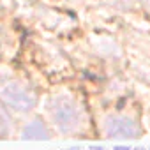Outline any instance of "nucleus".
I'll use <instances>...</instances> for the list:
<instances>
[{
	"label": "nucleus",
	"instance_id": "obj_1",
	"mask_svg": "<svg viewBox=\"0 0 150 150\" xmlns=\"http://www.w3.org/2000/svg\"><path fill=\"white\" fill-rule=\"evenodd\" d=\"M48 111H50L53 124L57 125V129L60 132L71 134L74 131H78L83 124V111L76 104V101L71 97H65V96L55 97L51 101Z\"/></svg>",
	"mask_w": 150,
	"mask_h": 150
},
{
	"label": "nucleus",
	"instance_id": "obj_2",
	"mask_svg": "<svg viewBox=\"0 0 150 150\" xmlns=\"http://www.w3.org/2000/svg\"><path fill=\"white\" fill-rule=\"evenodd\" d=\"M0 101L7 108L14 110L18 113H28L37 104L35 94L14 80H2L0 81Z\"/></svg>",
	"mask_w": 150,
	"mask_h": 150
},
{
	"label": "nucleus",
	"instance_id": "obj_3",
	"mask_svg": "<svg viewBox=\"0 0 150 150\" xmlns=\"http://www.w3.org/2000/svg\"><path fill=\"white\" fill-rule=\"evenodd\" d=\"M104 138H120V139H134L139 138L141 129L136 120L125 115H110L103 124Z\"/></svg>",
	"mask_w": 150,
	"mask_h": 150
},
{
	"label": "nucleus",
	"instance_id": "obj_4",
	"mask_svg": "<svg viewBox=\"0 0 150 150\" xmlns=\"http://www.w3.org/2000/svg\"><path fill=\"white\" fill-rule=\"evenodd\" d=\"M53 132L41 117H35L21 131V139H51Z\"/></svg>",
	"mask_w": 150,
	"mask_h": 150
},
{
	"label": "nucleus",
	"instance_id": "obj_5",
	"mask_svg": "<svg viewBox=\"0 0 150 150\" xmlns=\"http://www.w3.org/2000/svg\"><path fill=\"white\" fill-rule=\"evenodd\" d=\"M11 132V124H9V118L7 115L0 110V138H7Z\"/></svg>",
	"mask_w": 150,
	"mask_h": 150
},
{
	"label": "nucleus",
	"instance_id": "obj_6",
	"mask_svg": "<svg viewBox=\"0 0 150 150\" xmlns=\"http://www.w3.org/2000/svg\"><path fill=\"white\" fill-rule=\"evenodd\" d=\"M113 150H132V146H129V145H115Z\"/></svg>",
	"mask_w": 150,
	"mask_h": 150
},
{
	"label": "nucleus",
	"instance_id": "obj_7",
	"mask_svg": "<svg viewBox=\"0 0 150 150\" xmlns=\"http://www.w3.org/2000/svg\"><path fill=\"white\" fill-rule=\"evenodd\" d=\"M145 7H146V11L150 13V0H145Z\"/></svg>",
	"mask_w": 150,
	"mask_h": 150
},
{
	"label": "nucleus",
	"instance_id": "obj_8",
	"mask_svg": "<svg viewBox=\"0 0 150 150\" xmlns=\"http://www.w3.org/2000/svg\"><path fill=\"white\" fill-rule=\"evenodd\" d=\"M132 150H150V146H148V148H145V146H134Z\"/></svg>",
	"mask_w": 150,
	"mask_h": 150
},
{
	"label": "nucleus",
	"instance_id": "obj_9",
	"mask_svg": "<svg viewBox=\"0 0 150 150\" xmlns=\"http://www.w3.org/2000/svg\"><path fill=\"white\" fill-rule=\"evenodd\" d=\"M64 150H80V146H71V148H64Z\"/></svg>",
	"mask_w": 150,
	"mask_h": 150
},
{
	"label": "nucleus",
	"instance_id": "obj_10",
	"mask_svg": "<svg viewBox=\"0 0 150 150\" xmlns=\"http://www.w3.org/2000/svg\"><path fill=\"white\" fill-rule=\"evenodd\" d=\"M92 150H104V146H92Z\"/></svg>",
	"mask_w": 150,
	"mask_h": 150
}]
</instances>
